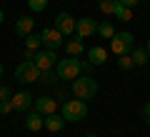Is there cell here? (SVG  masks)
I'll use <instances>...</instances> for the list:
<instances>
[{"instance_id":"4dcf8cb0","label":"cell","mask_w":150,"mask_h":137,"mask_svg":"<svg viewBox=\"0 0 150 137\" xmlns=\"http://www.w3.org/2000/svg\"><path fill=\"white\" fill-rule=\"evenodd\" d=\"M145 50H148V53H150V40H148V42H145Z\"/></svg>"},{"instance_id":"e0dca14e","label":"cell","mask_w":150,"mask_h":137,"mask_svg":"<svg viewBox=\"0 0 150 137\" xmlns=\"http://www.w3.org/2000/svg\"><path fill=\"white\" fill-rule=\"evenodd\" d=\"M130 58H133V63H135V65H145V63L150 60V53H148L145 48H138V45H135L133 53H130Z\"/></svg>"},{"instance_id":"9a60e30c","label":"cell","mask_w":150,"mask_h":137,"mask_svg":"<svg viewBox=\"0 0 150 137\" xmlns=\"http://www.w3.org/2000/svg\"><path fill=\"white\" fill-rule=\"evenodd\" d=\"M88 60H90L93 65H105V60H108V50L100 48V45H95V48L88 50Z\"/></svg>"},{"instance_id":"83f0119b","label":"cell","mask_w":150,"mask_h":137,"mask_svg":"<svg viewBox=\"0 0 150 137\" xmlns=\"http://www.w3.org/2000/svg\"><path fill=\"white\" fill-rule=\"evenodd\" d=\"M143 120H145V122L150 125V102H148V105L143 107Z\"/></svg>"},{"instance_id":"ac0fdd59","label":"cell","mask_w":150,"mask_h":137,"mask_svg":"<svg viewBox=\"0 0 150 137\" xmlns=\"http://www.w3.org/2000/svg\"><path fill=\"white\" fill-rule=\"evenodd\" d=\"M115 20H120V22H130L133 20V8H125V5H120L118 3V8H115Z\"/></svg>"},{"instance_id":"ffe728a7","label":"cell","mask_w":150,"mask_h":137,"mask_svg":"<svg viewBox=\"0 0 150 137\" xmlns=\"http://www.w3.org/2000/svg\"><path fill=\"white\" fill-rule=\"evenodd\" d=\"M40 45H43V40H40V32H30V35H25V48L28 50H38L40 48Z\"/></svg>"},{"instance_id":"f546056e","label":"cell","mask_w":150,"mask_h":137,"mask_svg":"<svg viewBox=\"0 0 150 137\" xmlns=\"http://www.w3.org/2000/svg\"><path fill=\"white\" fill-rule=\"evenodd\" d=\"M3 20H5V15H3V8H0V25H3Z\"/></svg>"},{"instance_id":"cb8c5ba5","label":"cell","mask_w":150,"mask_h":137,"mask_svg":"<svg viewBox=\"0 0 150 137\" xmlns=\"http://www.w3.org/2000/svg\"><path fill=\"white\" fill-rule=\"evenodd\" d=\"M118 65H120L123 70H130L135 63H133V58H130V55H120V58H118Z\"/></svg>"},{"instance_id":"52a82bcc","label":"cell","mask_w":150,"mask_h":137,"mask_svg":"<svg viewBox=\"0 0 150 137\" xmlns=\"http://www.w3.org/2000/svg\"><path fill=\"white\" fill-rule=\"evenodd\" d=\"M55 60H58L55 50H38V53H35V60H33V63H35L38 67H40V72H43V70H53L55 65H58Z\"/></svg>"},{"instance_id":"8992f818","label":"cell","mask_w":150,"mask_h":137,"mask_svg":"<svg viewBox=\"0 0 150 137\" xmlns=\"http://www.w3.org/2000/svg\"><path fill=\"white\" fill-rule=\"evenodd\" d=\"M40 40H43V45L48 50H58V48L65 45L63 42V32H60L58 27H45V30L40 32Z\"/></svg>"},{"instance_id":"603a6c76","label":"cell","mask_w":150,"mask_h":137,"mask_svg":"<svg viewBox=\"0 0 150 137\" xmlns=\"http://www.w3.org/2000/svg\"><path fill=\"white\" fill-rule=\"evenodd\" d=\"M28 8H30L33 13H43L45 8H48V0H28Z\"/></svg>"},{"instance_id":"ba28073f","label":"cell","mask_w":150,"mask_h":137,"mask_svg":"<svg viewBox=\"0 0 150 137\" xmlns=\"http://www.w3.org/2000/svg\"><path fill=\"white\" fill-rule=\"evenodd\" d=\"M98 32V22L93 18H80L75 20V35L78 37H93Z\"/></svg>"},{"instance_id":"44dd1931","label":"cell","mask_w":150,"mask_h":137,"mask_svg":"<svg viewBox=\"0 0 150 137\" xmlns=\"http://www.w3.org/2000/svg\"><path fill=\"white\" fill-rule=\"evenodd\" d=\"M98 8H100L105 15H112L115 8H118V0H98Z\"/></svg>"},{"instance_id":"7a4b0ae2","label":"cell","mask_w":150,"mask_h":137,"mask_svg":"<svg viewBox=\"0 0 150 137\" xmlns=\"http://www.w3.org/2000/svg\"><path fill=\"white\" fill-rule=\"evenodd\" d=\"M60 115L65 117V122H80V120H85V115H88L85 100H78V97H75V100H65Z\"/></svg>"},{"instance_id":"5b68a950","label":"cell","mask_w":150,"mask_h":137,"mask_svg":"<svg viewBox=\"0 0 150 137\" xmlns=\"http://www.w3.org/2000/svg\"><path fill=\"white\" fill-rule=\"evenodd\" d=\"M15 77L20 80L23 85H30V82H35V80H40V67H38L33 60H23L15 67Z\"/></svg>"},{"instance_id":"1f68e13d","label":"cell","mask_w":150,"mask_h":137,"mask_svg":"<svg viewBox=\"0 0 150 137\" xmlns=\"http://www.w3.org/2000/svg\"><path fill=\"white\" fill-rule=\"evenodd\" d=\"M0 77H3V63H0Z\"/></svg>"},{"instance_id":"2e32d148","label":"cell","mask_w":150,"mask_h":137,"mask_svg":"<svg viewBox=\"0 0 150 137\" xmlns=\"http://www.w3.org/2000/svg\"><path fill=\"white\" fill-rule=\"evenodd\" d=\"M65 50H68V55H73V58H78V55H83V37L75 35V40H68L65 42Z\"/></svg>"},{"instance_id":"30bf717a","label":"cell","mask_w":150,"mask_h":137,"mask_svg":"<svg viewBox=\"0 0 150 137\" xmlns=\"http://www.w3.org/2000/svg\"><path fill=\"white\" fill-rule=\"evenodd\" d=\"M33 102H35V97L28 92V90H23V92H15V95L10 97V105H13V110H30L33 107Z\"/></svg>"},{"instance_id":"d6986e66","label":"cell","mask_w":150,"mask_h":137,"mask_svg":"<svg viewBox=\"0 0 150 137\" xmlns=\"http://www.w3.org/2000/svg\"><path fill=\"white\" fill-rule=\"evenodd\" d=\"M98 35L100 37H105V40H110L112 35H115V27H112V22H98Z\"/></svg>"},{"instance_id":"5bb4252c","label":"cell","mask_w":150,"mask_h":137,"mask_svg":"<svg viewBox=\"0 0 150 137\" xmlns=\"http://www.w3.org/2000/svg\"><path fill=\"white\" fill-rule=\"evenodd\" d=\"M65 127V117L58 115V112H53V115H45V130L48 132H60Z\"/></svg>"},{"instance_id":"277c9868","label":"cell","mask_w":150,"mask_h":137,"mask_svg":"<svg viewBox=\"0 0 150 137\" xmlns=\"http://www.w3.org/2000/svg\"><path fill=\"white\" fill-rule=\"evenodd\" d=\"M55 72H58L60 80H75V77H80V60L78 58H65V60H58V65H55Z\"/></svg>"},{"instance_id":"4316f807","label":"cell","mask_w":150,"mask_h":137,"mask_svg":"<svg viewBox=\"0 0 150 137\" xmlns=\"http://www.w3.org/2000/svg\"><path fill=\"white\" fill-rule=\"evenodd\" d=\"M118 3H120V5H125V8H135L140 0H118Z\"/></svg>"},{"instance_id":"d6a6232c","label":"cell","mask_w":150,"mask_h":137,"mask_svg":"<svg viewBox=\"0 0 150 137\" xmlns=\"http://www.w3.org/2000/svg\"><path fill=\"white\" fill-rule=\"evenodd\" d=\"M85 137H98V135H85Z\"/></svg>"},{"instance_id":"7c38bea8","label":"cell","mask_w":150,"mask_h":137,"mask_svg":"<svg viewBox=\"0 0 150 137\" xmlns=\"http://www.w3.org/2000/svg\"><path fill=\"white\" fill-rule=\"evenodd\" d=\"M33 27H35V20H33L30 15H20L15 20V35L18 37H25V35L33 32Z\"/></svg>"},{"instance_id":"7402d4cb","label":"cell","mask_w":150,"mask_h":137,"mask_svg":"<svg viewBox=\"0 0 150 137\" xmlns=\"http://www.w3.org/2000/svg\"><path fill=\"white\" fill-rule=\"evenodd\" d=\"M58 72H55V67L53 70H43V72H40V82H45V85H55L58 82Z\"/></svg>"},{"instance_id":"4fadbf2b","label":"cell","mask_w":150,"mask_h":137,"mask_svg":"<svg viewBox=\"0 0 150 137\" xmlns=\"http://www.w3.org/2000/svg\"><path fill=\"white\" fill-rule=\"evenodd\" d=\"M25 127H28V130H30V132H38V130H43V127H45V115H40V112H30V115H28L25 117Z\"/></svg>"},{"instance_id":"f1b7e54d","label":"cell","mask_w":150,"mask_h":137,"mask_svg":"<svg viewBox=\"0 0 150 137\" xmlns=\"http://www.w3.org/2000/svg\"><path fill=\"white\" fill-rule=\"evenodd\" d=\"M35 53H38V50H25V55H23V60H35Z\"/></svg>"},{"instance_id":"484cf974","label":"cell","mask_w":150,"mask_h":137,"mask_svg":"<svg viewBox=\"0 0 150 137\" xmlns=\"http://www.w3.org/2000/svg\"><path fill=\"white\" fill-rule=\"evenodd\" d=\"M10 97H13L10 87H0V100H10Z\"/></svg>"},{"instance_id":"8fae6325","label":"cell","mask_w":150,"mask_h":137,"mask_svg":"<svg viewBox=\"0 0 150 137\" xmlns=\"http://www.w3.org/2000/svg\"><path fill=\"white\" fill-rule=\"evenodd\" d=\"M35 110L40 112V115H53V112H58V100L55 97H48V95H43V97H35Z\"/></svg>"},{"instance_id":"3957f363","label":"cell","mask_w":150,"mask_h":137,"mask_svg":"<svg viewBox=\"0 0 150 137\" xmlns=\"http://www.w3.org/2000/svg\"><path fill=\"white\" fill-rule=\"evenodd\" d=\"M133 48H135L133 32H115V35L110 37V50L118 55V58H120V55H130Z\"/></svg>"},{"instance_id":"d4e9b609","label":"cell","mask_w":150,"mask_h":137,"mask_svg":"<svg viewBox=\"0 0 150 137\" xmlns=\"http://www.w3.org/2000/svg\"><path fill=\"white\" fill-rule=\"evenodd\" d=\"M13 110V105H10V100H0V115H8V112Z\"/></svg>"},{"instance_id":"6da1fadb","label":"cell","mask_w":150,"mask_h":137,"mask_svg":"<svg viewBox=\"0 0 150 137\" xmlns=\"http://www.w3.org/2000/svg\"><path fill=\"white\" fill-rule=\"evenodd\" d=\"M73 95L78 97V100H93V97L98 95L95 77H90V75H80V77H75L73 80Z\"/></svg>"},{"instance_id":"9c48e42d","label":"cell","mask_w":150,"mask_h":137,"mask_svg":"<svg viewBox=\"0 0 150 137\" xmlns=\"http://www.w3.org/2000/svg\"><path fill=\"white\" fill-rule=\"evenodd\" d=\"M55 27L63 32V37L73 35L75 32V18L70 15V13H58V15H55Z\"/></svg>"}]
</instances>
